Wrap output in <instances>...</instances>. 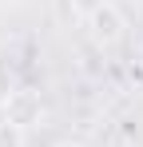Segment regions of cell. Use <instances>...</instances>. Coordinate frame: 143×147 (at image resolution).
<instances>
[{
    "label": "cell",
    "mask_w": 143,
    "mask_h": 147,
    "mask_svg": "<svg viewBox=\"0 0 143 147\" xmlns=\"http://www.w3.org/2000/svg\"><path fill=\"white\" fill-rule=\"evenodd\" d=\"M88 32H92V40L99 48H115L127 36V20H123V12L115 4H95L92 16H88Z\"/></svg>",
    "instance_id": "1"
},
{
    "label": "cell",
    "mask_w": 143,
    "mask_h": 147,
    "mask_svg": "<svg viewBox=\"0 0 143 147\" xmlns=\"http://www.w3.org/2000/svg\"><path fill=\"white\" fill-rule=\"evenodd\" d=\"M40 96L36 92H8L4 96V123H12V127H32V123H40Z\"/></svg>",
    "instance_id": "2"
},
{
    "label": "cell",
    "mask_w": 143,
    "mask_h": 147,
    "mask_svg": "<svg viewBox=\"0 0 143 147\" xmlns=\"http://www.w3.org/2000/svg\"><path fill=\"white\" fill-rule=\"evenodd\" d=\"M0 147H24L20 127H12V123H4V119H0Z\"/></svg>",
    "instance_id": "3"
},
{
    "label": "cell",
    "mask_w": 143,
    "mask_h": 147,
    "mask_svg": "<svg viewBox=\"0 0 143 147\" xmlns=\"http://www.w3.org/2000/svg\"><path fill=\"white\" fill-rule=\"evenodd\" d=\"M60 147H84V143H60Z\"/></svg>",
    "instance_id": "4"
}]
</instances>
